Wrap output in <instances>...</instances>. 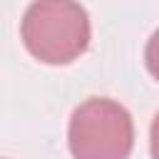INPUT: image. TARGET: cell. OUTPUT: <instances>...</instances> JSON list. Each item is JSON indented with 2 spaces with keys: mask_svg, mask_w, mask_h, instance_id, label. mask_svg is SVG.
<instances>
[{
  "mask_svg": "<svg viewBox=\"0 0 159 159\" xmlns=\"http://www.w3.org/2000/svg\"><path fill=\"white\" fill-rule=\"evenodd\" d=\"M149 149H152V159H159V112L152 122V132H149Z\"/></svg>",
  "mask_w": 159,
  "mask_h": 159,
  "instance_id": "obj_4",
  "label": "cell"
},
{
  "mask_svg": "<svg viewBox=\"0 0 159 159\" xmlns=\"http://www.w3.org/2000/svg\"><path fill=\"white\" fill-rule=\"evenodd\" d=\"M89 17L77 0H35L22 15L20 37L45 65H67L89 45Z\"/></svg>",
  "mask_w": 159,
  "mask_h": 159,
  "instance_id": "obj_1",
  "label": "cell"
},
{
  "mask_svg": "<svg viewBox=\"0 0 159 159\" xmlns=\"http://www.w3.org/2000/svg\"><path fill=\"white\" fill-rule=\"evenodd\" d=\"M144 62H147V70L152 72V77L159 80V30L149 37V42L144 47Z\"/></svg>",
  "mask_w": 159,
  "mask_h": 159,
  "instance_id": "obj_3",
  "label": "cell"
},
{
  "mask_svg": "<svg viewBox=\"0 0 159 159\" xmlns=\"http://www.w3.org/2000/svg\"><path fill=\"white\" fill-rule=\"evenodd\" d=\"M67 144L75 159H127L134 147L132 114L109 97H89L72 112Z\"/></svg>",
  "mask_w": 159,
  "mask_h": 159,
  "instance_id": "obj_2",
  "label": "cell"
}]
</instances>
